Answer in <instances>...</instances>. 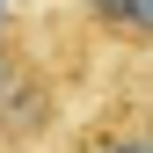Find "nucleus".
<instances>
[{
  "label": "nucleus",
  "instance_id": "nucleus-1",
  "mask_svg": "<svg viewBox=\"0 0 153 153\" xmlns=\"http://www.w3.org/2000/svg\"><path fill=\"white\" fill-rule=\"evenodd\" d=\"M80 29L109 59H153V0H80Z\"/></svg>",
  "mask_w": 153,
  "mask_h": 153
},
{
  "label": "nucleus",
  "instance_id": "nucleus-2",
  "mask_svg": "<svg viewBox=\"0 0 153 153\" xmlns=\"http://www.w3.org/2000/svg\"><path fill=\"white\" fill-rule=\"evenodd\" d=\"M44 153H146V139H139V131H131L117 109L102 102V95H95L88 109H73V124H66Z\"/></svg>",
  "mask_w": 153,
  "mask_h": 153
},
{
  "label": "nucleus",
  "instance_id": "nucleus-3",
  "mask_svg": "<svg viewBox=\"0 0 153 153\" xmlns=\"http://www.w3.org/2000/svg\"><path fill=\"white\" fill-rule=\"evenodd\" d=\"M95 95H102V102L146 139V153H153V59H109V80Z\"/></svg>",
  "mask_w": 153,
  "mask_h": 153
}]
</instances>
